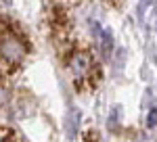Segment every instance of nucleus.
Segmentation results:
<instances>
[{
  "instance_id": "nucleus-6",
  "label": "nucleus",
  "mask_w": 157,
  "mask_h": 142,
  "mask_svg": "<svg viewBox=\"0 0 157 142\" xmlns=\"http://www.w3.org/2000/svg\"><path fill=\"white\" fill-rule=\"evenodd\" d=\"M4 2H6V4H11V0H4Z\"/></svg>"
},
{
  "instance_id": "nucleus-4",
  "label": "nucleus",
  "mask_w": 157,
  "mask_h": 142,
  "mask_svg": "<svg viewBox=\"0 0 157 142\" xmlns=\"http://www.w3.org/2000/svg\"><path fill=\"white\" fill-rule=\"evenodd\" d=\"M147 125H149V128H155L157 125V109H151L149 119H147Z\"/></svg>"
},
{
  "instance_id": "nucleus-5",
  "label": "nucleus",
  "mask_w": 157,
  "mask_h": 142,
  "mask_svg": "<svg viewBox=\"0 0 157 142\" xmlns=\"http://www.w3.org/2000/svg\"><path fill=\"white\" fill-rule=\"evenodd\" d=\"M75 121H78V111H71V121H69V136L75 132Z\"/></svg>"
},
{
  "instance_id": "nucleus-2",
  "label": "nucleus",
  "mask_w": 157,
  "mask_h": 142,
  "mask_svg": "<svg viewBox=\"0 0 157 142\" xmlns=\"http://www.w3.org/2000/svg\"><path fill=\"white\" fill-rule=\"evenodd\" d=\"M69 67H71V71L75 73V77H82L86 71H88V57H86L84 52H78V54L71 59Z\"/></svg>"
},
{
  "instance_id": "nucleus-1",
  "label": "nucleus",
  "mask_w": 157,
  "mask_h": 142,
  "mask_svg": "<svg viewBox=\"0 0 157 142\" xmlns=\"http://www.w3.org/2000/svg\"><path fill=\"white\" fill-rule=\"evenodd\" d=\"M23 54H25V48L17 38L6 36V38L0 40V57L6 63H19L23 59Z\"/></svg>"
},
{
  "instance_id": "nucleus-3",
  "label": "nucleus",
  "mask_w": 157,
  "mask_h": 142,
  "mask_svg": "<svg viewBox=\"0 0 157 142\" xmlns=\"http://www.w3.org/2000/svg\"><path fill=\"white\" fill-rule=\"evenodd\" d=\"M111 48H113L111 34H109V32H103V52H105V57H109V54H111Z\"/></svg>"
}]
</instances>
